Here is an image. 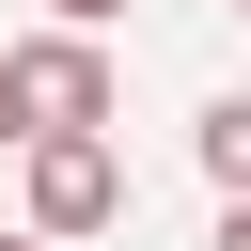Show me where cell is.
I'll list each match as a JSON object with an SVG mask.
<instances>
[{
  "mask_svg": "<svg viewBox=\"0 0 251 251\" xmlns=\"http://www.w3.org/2000/svg\"><path fill=\"white\" fill-rule=\"evenodd\" d=\"M0 110H16V141H47V126H110V47H94V31H31V47H0Z\"/></svg>",
  "mask_w": 251,
  "mask_h": 251,
  "instance_id": "cell-1",
  "label": "cell"
},
{
  "mask_svg": "<svg viewBox=\"0 0 251 251\" xmlns=\"http://www.w3.org/2000/svg\"><path fill=\"white\" fill-rule=\"evenodd\" d=\"M31 157V235H110L126 220V157L94 141V126H47V141H16Z\"/></svg>",
  "mask_w": 251,
  "mask_h": 251,
  "instance_id": "cell-2",
  "label": "cell"
},
{
  "mask_svg": "<svg viewBox=\"0 0 251 251\" xmlns=\"http://www.w3.org/2000/svg\"><path fill=\"white\" fill-rule=\"evenodd\" d=\"M204 173H220V204H251V94L204 110Z\"/></svg>",
  "mask_w": 251,
  "mask_h": 251,
  "instance_id": "cell-3",
  "label": "cell"
},
{
  "mask_svg": "<svg viewBox=\"0 0 251 251\" xmlns=\"http://www.w3.org/2000/svg\"><path fill=\"white\" fill-rule=\"evenodd\" d=\"M110 16H126V0H63V31H110Z\"/></svg>",
  "mask_w": 251,
  "mask_h": 251,
  "instance_id": "cell-4",
  "label": "cell"
},
{
  "mask_svg": "<svg viewBox=\"0 0 251 251\" xmlns=\"http://www.w3.org/2000/svg\"><path fill=\"white\" fill-rule=\"evenodd\" d=\"M220 251H251V204H220Z\"/></svg>",
  "mask_w": 251,
  "mask_h": 251,
  "instance_id": "cell-5",
  "label": "cell"
},
{
  "mask_svg": "<svg viewBox=\"0 0 251 251\" xmlns=\"http://www.w3.org/2000/svg\"><path fill=\"white\" fill-rule=\"evenodd\" d=\"M0 251H63V235H0Z\"/></svg>",
  "mask_w": 251,
  "mask_h": 251,
  "instance_id": "cell-6",
  "label": "cell"
},
{
  "mask_svg": "<svg viewBox=\"0 0 251 251\" xmlns=\"http://www.w3.org/2000/svg\"><path fill=\"white\" fill-rule=\"evenodd\" d=\"M0 141H16V110H0Z\"/></svg>",
  "mask_w": 251,
  "mask_h": 251,
  "instance_id": "cell-7",
  "label": "cell"
},
{
  "mask_svg": "<svg viewBox=\"0 0 251 251\" xmlns=\"http://www.w3.org/2000/svg\"><path fill=\"white\" fill-rule=\"evenodd\" d=\"M235 16H251V0H235Z\"/></svg>",
  "mask_w": 251,
  "mask_h": 251,
  "instance_id": "cell-8",
  "label": "cell"
}]
</instances>
